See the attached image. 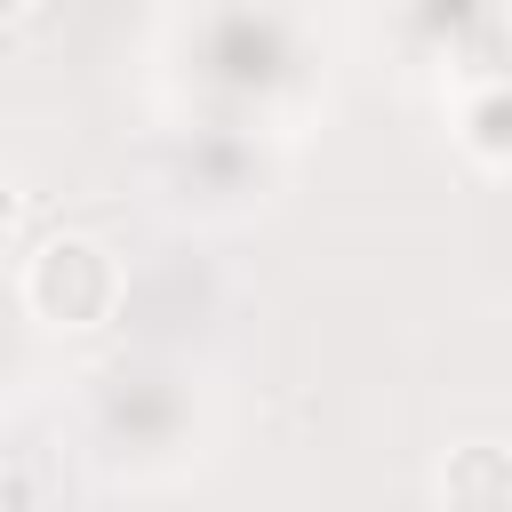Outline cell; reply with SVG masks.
Here are the masks:
<instances>
[{"mask_svg":"<svg viewBox=\"0 0 512 512\" xmlns=\"http://www.w3.org/2000/svg\"><path fill=\"white\" fill-rule=\"evenodd\" d=\"M432 488H440L448 504H472V512H512V448L472 440V448H456V456L440 464Z\"/></svg>","mask_w":512,"mask_h":512,"instance_id":"2","label":"cell"},{"mask_svg":"<svg viewBox=\"0 0 512 512\" xmlns=\"http://www.w3.org/2000/svg\"><path fill=\"white\" fill-rule=\"evenodd\" d=\"M120 256L88 232H48L24 256V312L48 328H104L120 312Z\"/></svg>","mask_w":512,"mask_h":512,"instance_id":"1","label":"cell"},{"mask_svg":"<svg viewBox=\"0 0 512 512\" xmlns=\"http://www.w3.org/2000/svg\"><path fill=\"white\" fill-rule=\"evenodd\" d=\"M24 8H32V0H0V24H8V16H24Z\"/></svg>","mask_w":512,"mask_h":512,"instance_id":"4","label":"cell"},{"mask_svg":"<svg viewBox=\"0 0 512 512\" xmlns=\"http://www.w3.org/2000/svg\"><path fill=\"white\" fill-rule=\"evenodd\" d=\"M16 216H24V192H16V176H8V168H0V240H8V232H16Z\"/></svg>","mask_w":512,"mask_h":512,"instance_id":"3","label":"cell"}]
</instances>
